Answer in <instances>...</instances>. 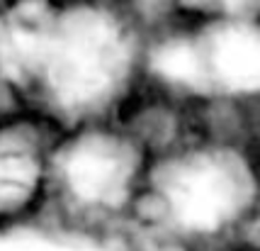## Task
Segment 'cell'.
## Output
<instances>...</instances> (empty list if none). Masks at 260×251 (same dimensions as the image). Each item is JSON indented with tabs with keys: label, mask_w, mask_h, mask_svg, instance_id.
I'll return each instance as SVG.
<instances>
[{
	"label": "cell",
	"mask_w": 260,
	"mask_h": 251,
	"mask_svg": "<svg viewBox=\"0 0 260 251\" xmlns=\"http://www.w3.org/2000/svg\"><path fill=\"white\" fill-rule=\"evenodd\" d=\"M51 35L44 24H34L22 17H15L8 22H0V66L12 78H22L32 73L46 59Z\"/></svg>",
	"instance_id": "4"
},
{
	"label": "cell",
	"mask_w": 260,
	"mask_h": 251,
	"mask_svg": "<svg viewBox=\"0 0 260 251\" xmlns=\"http://www.w3.org/2000/svg\"><path fill=\"white\" fill-rule=\"evenodd\" d=\"M216 66L234 88L258 86V37L248 30H229L216 42Z\"/></svg>",
	"instance_id": "5"
},
{
	"label": "cell",
	"mask_w": 260,
	"mask_h": 251,
	"mask_svg": "<svg viewBox=\"0 0 260 251\" xmlns=\"http://www.w3.org/2000/svg\"><path fill=\"white\" fill-rule=\"evenodd\" d=\"M66 173L71 188L83 200L117 203L132 176V156L112 139H85L68 156Z\"/></svg>",
	"instance_id": "3"
},
{
	"label": "cell",
	"mask_w": 260,
	"mask_h": 251,
	"mask_svg": "<svg viewBox=\"0 0 260 251\" xmlns=\"http://www.w3.org/2000/svg\"><path fill=\"white\" fill-rule=\"evenodd\" d=\"M0 251H102L83 241H58L37 232H5L0 234Z\"/></svg>",
	"instance_id": "8"
},
{
	"label": "cell",
	"mask_w": 260,
	"mask_h": 251,
	"mask_svg": "<svg viewBox=\"0 0 260 251\" xmlns=\"http://www.w3.org/2000/svg\"><path fill=\"white\" fill-rule=\"evenodd\" d=\"M156 69L173 80H182V83H194L200 78V59L192 51V46L187 44H168L156 54Z\"/></svg>",
	"instance_id": "7"
},
{
	"label": "cell",
	"mask_w": 260,
	"mask_h": 251,
	"mask_svg": "<svg viewBox=\"0 0 260 251\" xmlns=\"http://www.w3.org/2000/svg\"><path fill=\"white\" fill-rule=\"evenodd\" d=\"M44 61L58 100L85 105L110 91L124 64V49L107 17L83 10L58 24Z\"/></svg>",
	"instance_id": "1"
},
{
	"label": "cell",
	"mask_w": 260,
	"mask_h": 251,
	"mask_svg": "<svg viewBox=\"0 0 260 251\" xmlns=\"http://www.w3.org/2000/svg\"><path fill=\"white\" fill-rule=\"evenodd\" d=\"M37 185V163L22 151L0 154V205H15L29 198Z\"/></svg>",
	"instance_id": "6"
},
{
	"label": "cell",
	"mask_w": 260,
	"mask_h": 251,
	"mask_svg": "<svg viewBox=\"0 0 260 251\" xmlns=\"http://www.w3.org/2000/svg\"><path fill=\"white\" fill-rule=\"evenodd\" d=\"M168 200L185 227L212 232L236 207V188L224 169L212 161H190L168 181Z\"/></svg>",
	"instance_id": "2"
}]
</instances>
